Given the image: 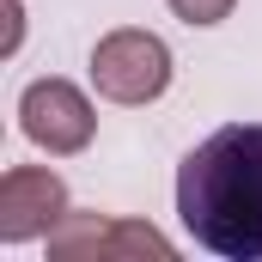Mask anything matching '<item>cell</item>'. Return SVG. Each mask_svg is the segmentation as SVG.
Returning a JSON list of instances; mask_svg holds the SVG:
<instances>
[{"label":"cell","instance_id":"277c9868","mask_svg":"<svg viewBox=\"0 0 262 262\" xmlns=\"http://www.w3.org/2000/svg\"><path fill=\"white\" fill-rule=\"evenodd\" d=\"M18 128L31 146H43L49 159H67V152H85L92 134H98V110L92 98L73 85V79H31L18 92Z\"/></svg>","mask_w":262,"mask_h":262},{"label":"cell","instance_id":"7a4b0ae2","mask_svg":"<svg viewBox=\"0 0 262 262\" xmlns=\"http://www.w3.org/2000/svg\"><path fill=\"white\" fill-rule=\"evenodd\" d=\"M92 85L110 104H152V98H165V85H171V49H165V37H152L140 25L104 31L92 43Z\"/></svg>","mask_w":262,"mask_h":262},{"label":"cell","instance_id":"8992f818","mask_svg":"<svg viewBox=\"0 0 262 262\" xmlns=\"http://www.w3.org/2000/svg\"><path fill=\"white\" fill-rule=\"evenodd\" d=\"M232 6L238 0H171V12L183 25H220V18H232Z\"/></svg>","mask_w":262,"mask_h":262},{"label":"cell","instance_id":"5b68a950","mask_svg":"<svg viewBox=\"0 0 262 262\" xmlns=\"http://www.w3.org/2000/svg\"><path fill=\"white\" fill-rule=\"evenodd\" d=\"M67 213V183L43 165H12L0 177V244H31L49 238Z\"/></svg>","mask_w":262,"mask_h":262},{"label":"cell","instance_id":"3957f363","mask_svg":"<svg viewBox=\"0 0 262 262\" xmlns=\"http://www.w3.org/2000/svg\"><path fill=\"white\" fill-rule=\"evenodd\" d=\"M49 256L55 262H122V256H159L171 262L177 244L146 226V220H116V213H79L67 207L49 232Z\"/></svg>","mask_w":262,"mask_h":262},{"label":"cell","instance_id":"6da1fadb","mask_svg":"<svg viewBox=\"0 0 262 262\" xmlns=\"http://www.w3.org/2000/svg\"><path fill=\"white\" fill-rule=\"evenodd\" d=\"M177 220L207 256L262 262V122H226L183 152Z\"/></svg>","mask_w":262,"mask_h":262}]
</instances>
